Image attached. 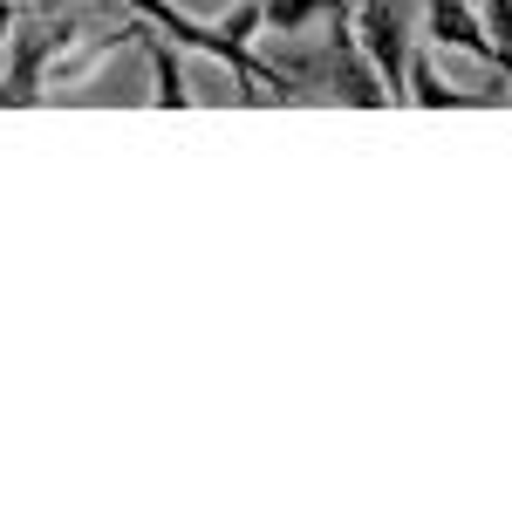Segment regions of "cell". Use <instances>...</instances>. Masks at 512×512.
I'll return each instance as SVG.
<instances>
[{
  "label": "cell",
  "mask_w": 512,
  "mask_h": 512,
  "mask_svg": "<svg viewBox=\"0 0 512 512\" xmlns=\"http://www.w3.org/2000/svg\"><path fill=\"white\" fill-rule=\"evenodd\" d=\"M123 7H137V21H151L164 41H178V48H192V55L226 62L239 82H253V96H260V89H274L280 103H294V96H301V82L287 76V69H274V62H260V55H253V41H233L226 28H205V21H192V14H185V7H171V0H123Z\"/></svg>",
  "instance_id": "6da1fadb"
},
{
  "label": "cell",
  "mask_w": 512,
  "mask_h": 512,
  "mask_svg": "<svg viewBox=\"0 0 512 512\" xmlns=\"http://www.w3.org/2000/svg\"><path fill=\"white\" fill-rule=\"evenodd\" d=\"M82 41L76 21H28L7 35V76H0V110H28L48 96V69L55 55H69Z\"/></svg>",
  "instance_id": "7a4b0ae2"
},
{
  "label": "cell",
  "mask_w": 512,
  "mask_h": 512,
  "mask_svg": "<svg viewBox=\"0 0 512 512\" xmlns=\"http://www.w3.org/2000/svg\"><path fill=\"white\" fill-rule=\"evenodd\" d=\"M349 28H355V48L369 55V69L383 76L390 103H403V69H410V21H403V0H349Z\"/></svg>",
  "instance_id": "3957f363"
},
{
  "label": "cell",
  "mask_w": 512,
  "mask_h": 512,
  "mask_svg": "<svg viewBox=\"0 0 512 512\" xmlns=\"http://www.w3.org/2000/svg\"><path fill=\"white\" fill-rule=\"evenodd\" d=\"M328 89H335L342 103H355V110H383V103H390L383 76H376V69H369V55L355 48L349 0H335V7H328Z\"/></svg>",
  "instance_id": "277c9868"
},
{
  "label": "cell",
  "mask_w": 512,
  "mask_h": 512,
  "mask_svg": "<svg viewBox=\"0 0 512 512\" xmlns=\"http://www.w3.org/2000/svg\"><path fill=\"white\" fill-rule=\"evenodd\" d=\"M424 21H431V41H437V48H465V55H478V62H492V76H499L492 35H485V21H478L472 0H431V7H424Z\"/></svg>",
  "instance_id": "5b68a950"
},
{
  "label": "cell",
  "mask_w": 512,
  "mask_h": 512,
  "mask_svg": "<svg viewBox=\"0 0 512 512\" xmlns=\"http://www.w3.org/2000/svg\"><path fill=\"white\" fill-rule=\"evenodd\" d=\"M130 41L151 55V82H158V89H151V103H158V110H185V103H192V89H185V62H178V48H171L151 21H130Z\"/></svg>",
  "instance_id": "8992f818"
},
{
  "label": "cell",
  "mask_w": 512,
  "mask_h": 512,
  "mask_svg": "<svg viewBox=\"0 0 512 512\" xmlns=\"http://www.w3.org/2000/svg\"><path fill=\"white\" fill-rule=\"evenodd\" d=\"M403 103H424V110H472V103H485V96L451 89V82L437 76L431 55H417V48H410V69H403Z\"/></svg>",
  "instance_id": "52a82bcc"
},
{
  "label": "cell",
  "mask_w": 512,
  "mask_h": 512,
  "mask_svg": "<svg viewBox=\"0 0 512 512\" xmlns=\"http://www.w3.org/2000/svg\"><path fill=\"white\" fill-rule=\"evenodd\" d=\"M260 7H267V28L274 35H301V28H315L335 0H260Z\"/></svg>",
  "instance_id": "ba28073f"
},
{
  "label": "cell",
  "mask_w": 512,
  "mask_h": 512,
  "mask_svg": "<svg viewBox=\"0 0 512 512\" xmlns=\"http://www.w3.org/2000/svg\"><path fill=\"white\" fill-rule=\"evenodd\" d=\"M485 35L499 55V76H512V0H485Z\"/></svg>",
  "instance_id": "9c48e42d"
},
{
  "label": "cell",
  "mask_w": 512,
  "mask_h": 512,
  "mask_svg": "<svg viewBox=\"0 0 512 512\" xmlns=\"http://www.w3.org/2000/svg\"><path fill=\"white\" fill-rule=\"evenodd\" d=\"M219 28H226L233 41H253L260 28H267V7H260V0H239V7L226 14V21H219Z\"/></svg>",
  "instance_id": "30bf717a"
},
{
  "label": "cell",
  "mask_w": 512,
  "mask_h": 512,
  "mask_svg": "<svg viewBox=\"0 0 512 512\" xmlns=\"http://www.w3.org/2000/svg\"><path fill=\"white\" fill-rule=\"evenodd\" d=\"M7 35H14V0H0V48H7Z\"/></svg>",
  "instance_id": "8fae6325"
}]
</instances>
